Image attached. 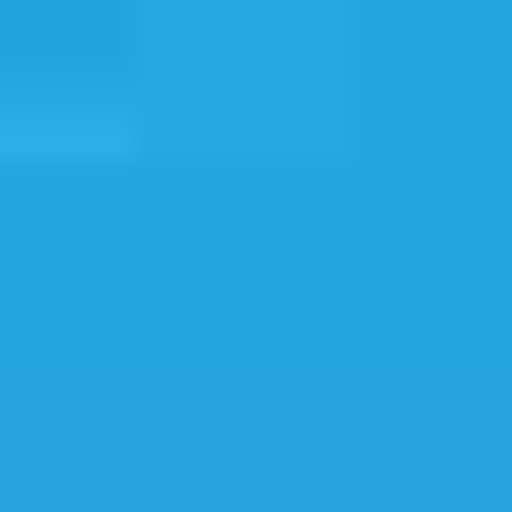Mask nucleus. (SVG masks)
Here are the masks:
<instances>
[]
</instances>
